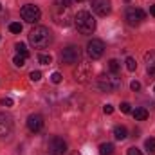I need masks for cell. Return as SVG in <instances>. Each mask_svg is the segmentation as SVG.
<instances>
[{
    "mask_svg": "<svg viewBox=\"0 0 155 155\" xmlns=\"http://www.w3.org/2000/svg\"><path fill=\"white\" fill-rule=\"evenodd\" d=\"M103 112H105V114H108V116H110V114H112V112H114V107H112V105H105V107H103Z\"/></svg>",
    "mask_w": 155,
    "mask_h": 155,
    "instance_id": "31",
    "label": "cell"
},
{
    "mask_svg": "<svg viewBox=\"0 0 155 155\" xmlns=\"http://www.w3.org/2000/svg\"><path fill=\"white\" fill-rule=\"evenodd\" d=\"M74 2H83V0H74Z\"/></svg>",
    "mask_w": 155,
    "mask_h": 155,
    "instance_id": "33",
    "label": "cell"
},
{
    "mask_svg": "<svg viewBox=\"0 0 155 155\" xmlns=\"http://www.w3.org/2000/svg\"><path fill=\"white\" fill-rule=\"evenodd\" d=\"M79 60H81V51H79L78 45H69V47L63 49V52H61V63L74 65Z\"/></svg>",
    "mask_w": 155,
    "mask_h": 155,
    "instance_id": "4",
    "label": "cell"
},
{
    "mask_svg": "<svg viewBox=\"0 0 155 155\" xmlns=\"http://www.w3.org/2000/svg\"><path fill=\"white\" fill-rule=\"evenodd\" d=\"M153 92H155V88H153Z\"/></svg>",
    "mask_w": 155,
    "mask_h": 155,
    "instance_id": "36",
    "label": "cell"
},
{
    "mask_svg": "<svg viewBox=\"0 0 155 155\" xmlns=\"http://www.w3.org/2000/svg\"><path fill=\"white\" fill-rule=\"evenodd\" d=\"M40 16H41V11H40L38 5L27 4V5L22 7V18H24L27 24H36L40 20Z\"/></svg>",
    "mask_w": 155,
    "mask_h": 155,
    "instance_id": "6",
    "label": "cell"
},
{
    "mask_svg": "<svg viewBox=\"0 0 155 155\" xmlns=\"http://www.w3.org/2000/svg\"><path fill=\"white\" fill-rule=\"evenodd\" d=\"M0 9H2V4H0Z\"/></svg>",
    "mask_w": 155,
    "mask_h": 155,
    "instance_id": "34",
    "label": "cell"
},
{
    "mask_svg": "<svg viewBox=\"0 0 155 155\" xmlns=\"http://www.w3.org/2000/svg\"><path fill=\"white\" fill-rule=\"evenodd\" d=\"M126 2H130V0H126Z\"/></svg>",
    "mask_w": 155,
    "mask_h": 155,
    "instance_id": "35",
    "label": "cell"
},
{
    "mask_svg": "<svg viewBox=\"0 0 155 155\" xmlns=\"http://www.w3.org/2000/svg\"><path fill=\"white\" fill-rule=\"evenodd\" d=\"M126 69H128L130 72H134V71L137 69V63H135V58H132V56H128V58H126Z\"/></svg>",
    "mask_w": 155,
    "mask_h": 155,
    "instance_id": "19",
    "label": "cell"
},
{
    "mask_svg": "<svg viewBox=\"0 0 155 155\" xmlns=\"http://www.w3.org/2000/svg\"><path fill=\"white\" fill-rule=\"evenodd\" d=\"M38 61H40V63H43V65H49V63L52 61V56H51V54H40Z\"/></svg>",
    "mask_w": 155,
    "mask_h": 155,
    "instance_id": "22",
    "label": "cell"
},
{
    "mask_svg": "<svg viewBox=\"0 0 155 155\" xmlns=\"http://www.w3.org/2000/svg\"><path fill=\"white\" fill-rule=\"evenodd\" d=\"M61 79H63V76L60 72H52V76H51V81L52 83H61Z\"/></svg>",
    "mask_w": 155,
    "mask_h": 155,
    "instance_id": "25",
    "label": "cell"
},
{
    "mask_svg": "<svg viewBox=\"0 0 155 155\" xmlns=\"http://www.w3.org/2000/svg\"><path fill=\"white\" fill-rule=\"evenodd\" d=\"M150 13H152V15H153V16H155V4H153V5H152V7H150Z\"/></svg>",
    "mask_w": 155,
    "mask_h": 155,
    "instance_id": "32",
    "label": "cell"
},
{
    "mask_svg": "<svg viewBox=\"0 0 155 155\" xmlns=\"http://www.w3.org/2000/svg\"><path fill=\"white\" fill-rule=\"evenodd\" d=\"M74 25L81 35H92L96 31V20L88 11H79L74 16Z\"/></svg>",
    "mask_w": 155,
    "mask_h": 155,
    "instance_id": "2",
    "label": "cell"
},
{
    "mask_svg": "<svg viewBox=\"0 0 155 155\" xmlns=\"http://www.w3.org/2000/svg\"><path fill=\"white\" fill-rule=\"evenodd\" d=\"M49 152L52 155H65L67 153V143L61 137H52L49 143Z\"/></svg>",
    "mask_w": 155,
    "mask_h": 155,
    "instance_id": "8",
    "label": "cell"
},
{
    "mask_svg": "<svg viewBox=\"0 0 155 155\" xmlns=\"http://www.w3.org/2000/svg\"><path fill=\"white\" fill-rule=\"evenodd\" d=\"M132 114H134V119H135V121H144V119L148 117V112H146L144 108H135Z\"/></svg>",
    "mask_w": 155,
    "mask_h": 155,
    "instance_id": "16",
    "label": "cell"
},
{
    "mask_svg": "<svg viewBox=\"0 0 155 155\" xmlns=\"http://www.w3.org/2000/svg\"><path fill=\"white\" fill-rule=\"evenodd\" d=\"M144 146H146V152H148V153H155V139H153V137L146 139Z\"/></svg>",
    "mask_w": 155,
    "mask_h": 155,
    "instance_id": "18",
    "label": "cell"
},
{
    "mask_svg": "<svg viewBox=\"0 0 155 155\" xmlns=\"http://www.w3.org/2000/svg\"><path fill=\"white\" fill-rule=\"evenodd\" d=\"M144 63H146V69H148V76L155 79V51H148L144 54Z\"/></svg>",
    "mask_w": 155,
    "mask_h": 155,
    "instance_id": "13",
    "label": "cell"
},
{
    "mask_svg": "<svg viewBox=\"0 0 155 155\" xmlns=\"http://www.w3.org/2000/svg\"><path fill=\"white\" fill-rule=\"evenodd\" d=\"M119 67H121V63H119L117 60H110V61H108V69H110V72H114V74H117Z\"/></svg>",
    "mask_w": 155,
    "mask_h": 155,
    "instance_id": "20",
    "label": "cell"
},
{
    "mask_svg": "<svg viewBox=\"0 0 155 155\" xmlns=\"http://www.w3.org/2000/svg\"><path fill=\"white\" fill-rule=\"evenodd\" d=\"M87 54L90 60H99L103 54H105V43L103 40L92 38L88 43H87Z\"/></svg>",
    "mask_w": 155,
    "mask_h": 155,
    "instance_id": "5",
    "label": "cell"
},
{
    "mask_svg": "<svg viewBox=\"0 0 155 155\" xmlns=\"http://www.w3.org/2000/svg\"><path fill=\"white\" fill-rule=\"evenodd\" d=\"M27 128L31 132H40L43 128V117L40 116V114H31V116L27 117Z\"/></svg>",
    "mask_w": 155,
    "mask_h": 155,
    "instance_id": "12",
    "label": "cell"
},
{
    "mask_svg": "<svg viewBox=\"0 0 155 155\" xmlns=\"http://www.w3.org/2000/svg\"><path fill=\"white\" fill-rule=\"evenodd\" d=\"M114 153V144L112 143H103L99 146V155H112Z\"/></svg>",
    "mask_w": 155,
    "mask_h": 155,
    "instance_id": "15",
    "label": "cell"
},
{
    "mask_svg": "<svg viewBox=\"0 0 155 155\" xmlns=\"http://www.w3.org/2000/svg\"><path fill=\"white\" fill-rule=\"evenodd\" d=\"M72 2H74V0H56V5H60V7H69Z\"/></svg>",
    "mask_w": 155,
    "mask_h": 155,
    "instance_id": "28",
    "label": "cell"
},
{
    "mask_svg": "<svg viewBox=\"0 0 155 155\" xmlns=\"http://www.w3.org/2000/svg\"><path fill=\"white\" fill-rule=\"evenodd\" d=\"M15 49H16V52H18V54H22V56H25V58L29 56V51H27L25 43H22V41H20V43H16V45H15Z\"/></svg>",
    "mask_w": 155,
    "mask_h": 155,
    "instance_id": "17",
    "label": "cell"
},
{
    "mask_svg": "<svg viewBox=\"0 0 155 155\" xmlns=\"http://www.w3.org/2000/svg\"><path fill=\"white\" fill-rule=\"evenodd\" d=\"M74 76H76V81L87 83L88 78L92 76V67H90V63H81V65H78V71L74 72Z\"/></svg>",
    "mask_w": 155,
    "mask_h": 155,
    "instance_id": "10",
    "label": "cell"
},
{
    "mask_svg": "<svg viewBox=\"0 0 155 155\" xmlns=\"http://www.w3.org/2000/svg\"><path fill=\"white\" fill-rule=\"evenodd\" d=\"M13 61H15V65H16V67H24V65H25V56H22V54H16Z\"/></svg>",
    "mask_w": 155,
    "mask_h": 155,
    "instance_id": "23",
    "label": "cell"
},
{
    "mask_svg": "<svg viewBox=\"0 0 155 155\" xmlns=\"http://www.w3.org/2000/svg\"><path fill=\"white\" fill-rule=\"evenodd\" d=\"M144 18H146V13H144L143 9H139V7H130V9L126 11V22H128L132 27L139 25Z\"/></svg>",
    "mask_w": 155,
    "mask_h": 155,
    "instance_id": "7",
    "label": "cell"
},
{
    "mask_svg": "<svg viewBox=\"0 0 155 155\" xmlns=\"http://www.w3.org/2000/svg\"><path fill=\"white\" fill-rule=\"evenodd\" d=\"M128 155H143V152H141L139 148L132 146V148H128Z\"/></svg>",
    "mask_w": 155,
    "mask_h": 155,
    "instance_id": "29",
    "label": "cell"
},
{
    "mask_svg": "<svg viewBox=\"0 0 155 155\" xmlns=\"http://www.w3.org/2000/svg\"><path fill=\"white\" fill-rule=\"evenodd\" d=\"M0 105L2 107H13V99L11 97H2L0 99Z\"/></svg>",
    "mask_w": 155,
    "mask_h": 155,
    "instance_id": "26",
    "label": "cell"
},
{
    "mask_svg": "<svg viewBox=\"0 0 155 155\" xmlns=\"http://www.w3.org/2000/svg\"><path fill=\"white\" fill-rule=\"evenodd\" d=\"M121 85H123V81H121V78L114 74V72H110V74H101L99 79H97V87H99V90H103V92H117L119 88H121Z\"/></svg>",
    "mask_w": 155,
    "mask_h": 155,
    "instance_id": "3",
    "label": "cell"
},
{
    "mask_svg": "<svg viewBox=\"0 0 155 155\" xmlns=\"http://www.w3.org/2000/svg\"><path fill=\"white\" fill-rule=\"evenodd\" d=\"M9 31H11V33H15V35L22 33V24H18V22H13V24H9Z\"/></svg>",
    "mask_w": 155,
    "mask_h": 155,
    "instance_id": "21",
    "label": "cell"
},
{
    "mask_svg": "<svg viewBox=\"0 0 155 155\" xmlns=\"http://www.w3.org/2000/svg\"><path fill=\"white\" fill-rule=\"evenodd\" d=\"M51 40H52L51 31L47 27H43V25H38V27L31 29V33H29V43L35 49H45L51 43Z\"/></svg>",
    "mask_w": 155,
    "mask_h": 155,
    "instance_id": "1",
    "label": "cell"
},
{
    "mask_svg": "<svg viewBox=\"0 0 155 155\" xmlns=\"http://www.w3.org/2000/svg\"><path fill=\"white\" fill-rule=\"evenodd\" d=\"M92 9L99 16H107L110 13V0H92Z\"/></svg>",
    "mask_w": 155,
    "mask_h": 155,
    "instance_id": "11",
    "label": "cell"
},
{
    "mask_svg": "<svg viewBox=\"0 0 155 155\" xmlns=\"http://www.w3.org/2000/svg\"><path fill=\"white\" fill-rule=\"evenodd\" d=\"M114 137H116L117 141H124V139L128 137V130H126L124 126L117 124L116 128H114Z\"/></svg>",
    "mask_w": 155,
    "mask_h": 155,
    "instance_id": "14",
    "label": "cell"
},
{
    "mask_svg": "<svg viewBox=\"0 0 155 155\" xmlns=\"http://www.w3.org/2000/svg\"><path fill=\"white\" fill-rule=\"evenodd\" d=\"M130 88H132L134 92H137V90H141V83H139V81H132V83H130Z\"/></svg>",
    "mask_w": 155,
    "mask_h": 155,
    "instance_id": "30",
    "label": "cell"
},
{
    "mask_svg": "<svg viewBox=\"0 0 155 155\" xmlns=\"http://www.w3.org/2000/svg\"><path fill=\"white\" fill-rule=\"evenodd\" d=\"M121 112H123V114H130V112H132L130 103H126V101H124V103H121Z\"/></svg>",
    "mask_w": 155,
    "mask_h": 155,
    "instance_id": "27",
    "label": "cell"
},
{
    "mask_svg": "<svg viewBox=\"0 0 155 155\" xmlns=\"http://www.w3.org/2000/svg\"><path fill=\"white\" fill-rule=\"evenodd\" d=\"M13 132V117L5 112H0V137H7Z\"/></svg>",
    "mask_w": 155,
    "mask_h": 155,
    "instance_id": "9",
    "label": "cell"
},
{
    "mask_svg": "<svg viewBox=\"0 0 155 155\" xmlns=\"http://www.w3.org/2000/svg\"><path fill=\"white\" fill-rule=\"evenodd\" d=\"M29 78H31V81H40V79H41V72H40V71H33V72L29 74Z\"/></svg>",
    "mask_w": 155,
    "mask_h": 155,
    "instance_id": "24",
    "label": "cell"
}]
</instances>
